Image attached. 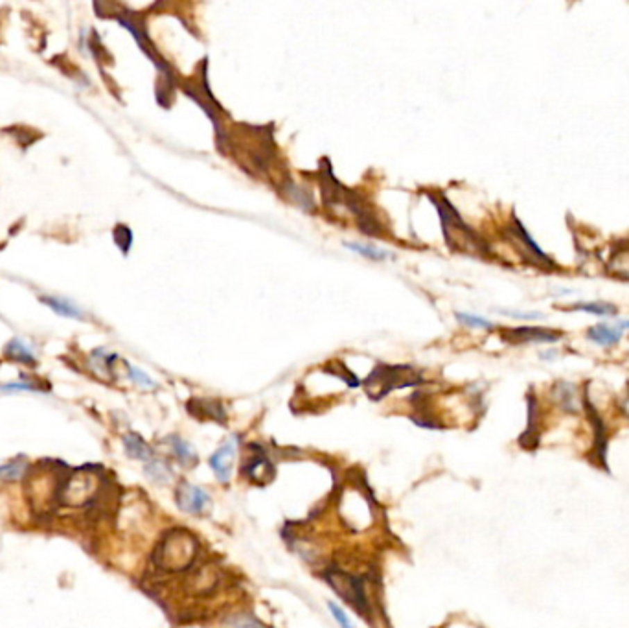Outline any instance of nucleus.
Here are the masks:
<instances>
[{"label":"nucleus","instance_id":"nucleus-1","mask_svg":"<svg viewBox=\"0 0 629 628\" xmlns=\"http://www.w3.org/2000/svg\"><path fill=\"white\" fill-rule=\"evenodd\" d=\"M317 175H319L317 179H319L320 194H322V201H324L326 206L344 205L346 210L353 214V217L357 220V227L361 229L362 233L374 238H387L385 236L387 234L385 225L376 216V212L367 201V197L339 183L333 175V170H331L328 158L320 160V170Z\"/></svg>","mask_w":629,"mask_h":628},{"label":"nucleus","instance_id":"nucleus-2","mask_svg":"<svg viewBox=\"0 0 629 628\" xmlns=\"http://www.w3.org/2000/svg\"><path fill=\"white\" fill-rule=\"evenodd\" d=\"M430 201L435 203L436 210L440 214L442 229H444V236L446 243L455 253H471V254H486L488 253V245L484 243L483 238H478L469 225L460 217L458 210L451 205V201L447 199L442 192L430 194Z\"/></svg>","mask_w":629,"mask_h":628},{"label":"nucleus","instance_id":"nucleus-3","mask_svg":"<svg viewBox=\"0 0 629 628\" xmlns=\"http://www.w3.org/2000/svg\"><path fill=\"white\" fill-rule=\"evenodd\" d=\"M197 540L184 529H174L164 534L153 553V564L166 573H178L188 570L197 559Z\"/></svg>","mask_w":629,"mask_h":628},{"label":"nucleus","instance_id":"nucleus-4","mask_svg":"<svg viewBox=\"0 0 629 628\" xmlns=\"http://www.w3.org/2000/svg\"><path fill=\"white\" fill-rule=\"evenodd\" d=\"M419 383H423V376L414 367L379 363L364 380V389L372 400H381L383 396L396 389L419 386Z\"/></svg>","mask_w":629,"mask_h":628},{"label":"nucleus","instance_id":"nucleus-5","mask_svg":"<svg viewBox=\"0 0 629 628\" xmlns=\"http://www.w3.org/2000/svg\"><path fill=\"white\" fill-rule=\"evenodd\" d=\"M183 90L186 94L203 107V111L210 117V120L214 122L215 131L217 135L221 133V117H223V109L217 104L212 92L208 89V58H205L201 61V65H197L195 74L190 79H186L183 83Z\"/></svg>","mask_w":629,"mask_h":628},{"label":"nucleus","instance_id":"nucleus-6","mask_svg":"<svg viewBox=\"0 0 629 628\" xmlns=\"http://www.w3.org/2000/svg\"><path fill=\"white\" fill-rule=\"evenodd\" d=\"M58 468H47L42 466V475H32L28 481L26 490L30 494L33 509L42 507V511L50 509V503L59 502V494H61V486H63L65 479L59 477V474H56Z\"/></svg>","mask_w":629,"mask_h":628},{"label":"nucleus","instance_id":"nucleus-7","mask_svg":"<svg viewBox=\"0 0 629 628\" xmlns=\"http://www.w3.org/2000/svg\"><path fill=\"white\" fill-rule=\"evenodd\" d=\"M326 579H328V584H330L344 601L350 602L357 612L367 613L368 610H370L367 593H364V588H362V582L359 581L355 575H351V573H346V571L341 570H330L326 573Z\"/></svg>","mask_w":629,"mask_h":628},{"label":"nucleus","instance_id":"nucleus-8","mask_svg":"<svg viewBox=\"0 0 629 628\" xmlns=\"http://www.w3.org/2000/svg\"><path fill=\"white\" fill-rule=\"evenodd\" d=\"M506 234H508L510 240L519 247V251L524 254V258L528 260L530 264L539 265V267H546V270H554V262L541 251L539 245L532 240V236L526 233V229L523 227V223H521L517 217L512 220Z\"/></svg>","mask_w":629,"mask_h":628},{"label":"nucleus","instance_id":"nucleus-9","mask_svg":"<svg viewBox=\"0 0 629 628\" xmlns=\"http://www.w3.org/2000/svg\"><path fill=\"white\" fill-rule=\"evenodd\" d=\"M503 339L508 343H557L561 339V332L548 330L541 327H519L512 330H504Z\"/></svg>","mask_w":629,"mask_h":628},{"label":"nucleus","instance_id":"nucleus-10","mask_svg":"<svg viewBox=\"0 0 629 628\" xmlns=\"http://www.w3.org/2000/svg\"><path fill=\"white\" fill-rule=\"evenodd\" d=\"M212 499L201 486H195L188 481H183L177 488V505L181 511L188 514H201L208 507Z\"/></svg>","mask_w":629,"mask_h":628},{"label":"nucleus","instance_id":"nucleus-11","mask_svg":"<svg viewBox=\"0 0 629 628\" xmlns=\"http://www.w3.org/2000/svg\"><path fill=\"white\" fill-rule=\"evenodd\" d=\"M236 444L237 438H228L212 457H210V468L217 475L221 483H228L230 481L232 468H234V459H236Z\"/></svg>","mask_w":629,"mask_h":628},{"label":"nucleus","instance_id":"nucleus-12","mask_svg":"<svg viewBox=\"0 0 629 628\" xmlns=\"http://www.w3.org/2000/svg\"><path fill=\"white\" fill-rule=\"evenodd\" d=\"M251 449V457H246L245 465H243L242 472L249 477L251 481H269L273 470H271V463H269L267 455L263 454V449L260 446H249Z\"/></svg>","mask_w":629,"mask_h":628},{"label":"nucleus","instance_id":"nucleus-13","mask_svg":"<svg viewBox=\"0 0 629 628\" xmlns=\"http://www.w3.org/2000/svg\"><path fill=\"white\" fill-rule=\"evenodd\" d=\"M622 330H620L617 324H609V322H600V324H594L587 330V339L591 343L598 345V347H603V349H609V347H613L622 339Z\"/></svg>","mask_w":629,"mask_h":628},{"label":"nucleus","instance_id":"nucleus-14","mask_svg":"<svg viewBox=\"0 0 629 628\" xmlns=\"http://www.w3.org/2000/svg\"><path fill=\"white\" fill-rule=\"evenodd\" d=\"M554 395H556L557 404H560V407L563 411L567 413L580 411L582 402H580V396H578L576 386H572L569 381H560V383H556V387H554Z\"/></svg>","mask_w":629,"mask_h":628},{"label":"nucleus","instance_id":"nucleus-15","mask_svg":"<svg viewBox=\"0 0 629 628\" xmlns=\"http://www.w3.org/2000/svg\"><path fill=\"white\" fill-rule=\"evenodd\" d=\"M282 192L289 197V201H293L294 205H299L300 208H304V210H308V212L313 210L314 208L313 196H311L310 192H305L304 188H300L294 181L283 179Z\"/></svg>","mask_w":629,"mask_h":628},{"label":"nucleus","instance_id":"nucleus-16","mask_svg":"<svg viewBox=\"0 0 629 628\" xmlns=\"http://www.w3.org/2000/svg\"><path fill=\"white\" fill-rule=\"evenodd\" d=\"M124 446L129 457L140 461H151L153 459V449L149 448V444L137 435V433H129L124 437Z\"/></svg>","mask_w":629,"mask_h":628},{"label":"nucleus","instance_id":"nucleus-17","mask_svg":"<svg viewBox=\"0 0 629 628\" xmlns=\"http://www.w3.org/2000/svg\"><path fill=\"white\" fill-rule=\"evenodd\" d=\"M571 310L572 312L591 313V315H598V317H613L619 313V308L614 306V304H609V302H602V301L576 302V304H572Z\"/></svg>","mask_w":629,"mask_h":628},{"label":"nucleus","instance_id":"nucleus-18","mask_svg":"<svg viewBox=\"0 0 629 628\" xmlns=\"http://www.w3.org/2000/svg\"><path fill=\"white\" fill-rule=\"evenodd\" d=\"M169 444H171V449H174L175 457L183 466H194L199 457L194 452V446L190 443H186L184 438L181 437H171L169 438Z\"/></svg>","mask_w":629,"mask_h":628},{"label":"nucleus","instance_id":"nucleus-19","mask_svg":"<svg viewBox=\"0 0 629 628\" xmlns=\"http://www.w3.org/2000/svg\"><path fill=\"white\" fill-rule=\"evenodd\" d=\"M195 404V417H205L217 420V422H225V409L217 400H194Z\"/></svg>","mask_w":629,"mask_h":628},{"label":"nucleus","instance_id":"nucleus-20","mask_svg":"<svg viewBox=\"0 0 629 628\" xmlns=\"http://www.w3.org/2000/svg\"><path fill=\"white\" fill-rule=\"evenodd\" d=\"M146 474L149 475V479L155 481V483H168L171 477H174V470H171V466L162 459H151L147 461L146 465Z\"/></svg>","mask_w":629,"mask_h":628},{"label":"nucleus","instance_id":"nucleus-21","mask_svg":"<svg viewBox=\"0 0 629 628\" xmlns=\"http://www.w3.org/2000/svg\"><path fill=\"white\" fill-rule=\"evenodd\" d=\"M4 354L13 361H19V363L24 365H35V358H33V352L28 349L26 345H22L19 339H13L10 343L6 345Z\"/></svg>","mask_w":629,"mask_h":628},{"label":"nucleus","instance_id":"nucleus-22","mask_svg":"<svg viewBox=\"0 0 629 628\" xmlns=\"http://www.w3.org/2000/svg\"><path fill=\"white\" fill-rule=\"evenodd\" d=\"M47 306H50L56 313L65 317H72V319H81V312H79L78 308L70 304L69 301H65V299H58V297H42L41 299Z\"/></svg>","mask_w":629,"mask_h":628},{"label":"nucleus","instance_id":"nucleus-23","mask_svg":"<svg viewBox=\"0 0 629 628\" xmlns=\"http://www.w3.org/2000/svg\"><path fill=\"white\" fill-rule=\"evenodd\" d=\"M28 472V463L24 459H15L8 465L0 466V479L2 481H17Z\"/></svg>","mask_w":629,"mask_h":628},{"label":"nucleus","instance_id":"nucleus-24","mask_svg":"<svg viewBox=\"0 0 629 628\" xmlns=\"http://www.w3.org/2000/svg\"><path fill=\"white\" fill-rule=\"evenodd\" d=\"M344 245H346L348 249H353L355 253L362 254V256H367V258H370V260H385V258H388V256H390V254H388L387 251H381V249L370 247V245H362V243L346 242Z\"/></svg>","mask_w":629,"mask_h":628},{"label":"nucleus","instance_id":"nucleus-25","mask_svg":"<svg viewBox=\"0 0 629 628\" xmlns=\"http://www.w3.org/2000/svg\"><path fill=\"white\" fill-rule=\"evenodd\" d=\"M455 315H456V319H458V322H462L464 327L480 328V330H492L493 328V322L488 321V319H484V317L471 315V313H460V312H456Z\"/></svg>","mask_w":629,"mask_h":628},{"label":"nucleus","instance_id":"nucleus-26","mask_svg":"<svg viewBox=\"0 0 629 628\" xmlns=\"http://www.w3.org/2000/svg\"><path fill=\"white\" fill-rule=\"evenodd\" d=\"M115 242H116V245L121 249V253L124 254L129 253V249H131V243H133L131 229L126 227V225H118V227L115 229Z\"/></svg>","mask_w":629,"mask_h":628},{"label":"nucleus","instance_id":"nucleus-27","mask_svg":"<svg viewBox=\"0 0 629 628\" xmlns=\"http://www.w3.org/2000/svg\"><path fill=\"white\" fill-rule=\"evenodd\" d=\"M328 608H330L331 615L337 619V623L341 625V628H355L353 627V623L350 621V618H348L346 613H344V610H342L339 604H335L333 601H330L328 602Z\"/></svg>","mask_w":629,"mask_h":628},{"label":"nucleus","instance_id":"nucleus-28","mask_svg":"<svg viewBox=\"0 0 629 628\" xmlns=\"http://www.w3.org/2000/svg\"><path fill=\"white\" fill-rule=\"evenodd\" d=\"M129 376H131V380L135 381V383H138V386L147 387V389H153V387H155V381H153L146 372H142L140 369H137V367H129Z\"/></svg>","mask_w":629,"mask_h":628},{"label":"nucleus","instance_id":"nucleus-29","mask_svg":"<svg viewBox=\"0 0 629 628\" xmlns=\"http://www.w3.org/2000/svg\"><path fill=\"white\" fill-rule=\"evenodd\" d=\"M501 313L504 315L514 317V319H526V321H537V319H545V315L539 312H506V310H501Z\"/></svg>","mask_w":629,"mask_h":628},{"label":"nucleus","instance_id":"nucleus-30","mask_svg":"<svg viewBox=\"0 0 629 628\" xmlns=\"http://www.w3.org/2000/svg\"><path fill=\"white\" fill-rule=\"evenodd\" d=\"M0 391H35L32 383H8V386H0Z\"/></svg>","mask_w":629,"mask_h":628},{"label":"nucleus","instance_id":"nucleus-31","mask_svg":"<svg viewBox=\"0 0 629 628\" xmlns=\"http://www.w3.org/2000/svg\"><path fill=\"white\" fill-rule=\"evenodd\" d=\"M617 327H619L620 330H622V332H624V330H629V319H628V321L617 322Z\"/></svg>","mask_w":629,"mask_h":628}]
</instances>
